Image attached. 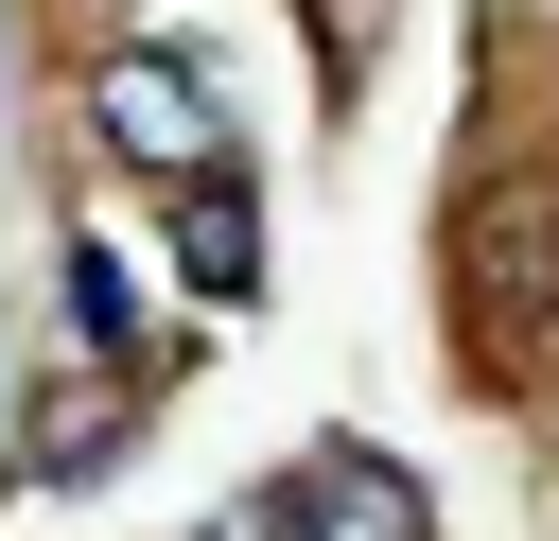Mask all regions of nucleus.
<instances>
[{
    "label": "nucleus",
    "mask_w": 559,
    "mask_h": 541,
    "mask_svg": "<svg viewBox=\"0 0 559 541\" xmlns=\"http://www.w3.org/2000/svg\"><path fill=\"white\" fill-rule=\"evenodd\" d=\"M87 122H105L122 175H210V157H227V105H210L192 52H105V70H87Z\"/></svg>",
    "instance_id": "nucleus-1"
},
{
    "label": "nucleus",
    "mask_w": 559,
    "mask_h": 541,
    "mask_svg": "<svg viewBox=\"0 0 559 541\" xmlns=\"http://www.w3.org/2000/svg\"><path fill=\"white\" fill-rule=\"evenodd\" d=\"M280 541H419V489L384 471V454H297V489H280Z\"/></svg>",
    "instance_id": "nucleus-2"
},
{
    "label": "nucleus",
    "mask_w": 559,
    "mask_h": 541,
    "mask_svg": "<svg viewBox=\"0 0 559 541\" xmlns=\"http://www.w3.org/2000/svg\"><path fill=\"white\" fill-rule=\"evenodd\" d=\"M175 262H192V297H245V279H262V244H245V175H227V157L175 175Z\"/></svg>",
    "instance_id": "nucleus-3"
},
{
    "label": "nucleus",
    "mask_w": 559,
    "mask_h": 541,
    "mask_svg": "<svg viewBox=\"0 0 559 541\" xmlns=\"http://www.w3.org/2000/svg\"><path fill=\"white\" fill-rule=\"evenodd\" d=\"M70 314H87V349H122V332H140V297H122V262H105V244L70 262Z\"/></svg>",
    "instance_id": "nucleus-4"
}]
</instances>
